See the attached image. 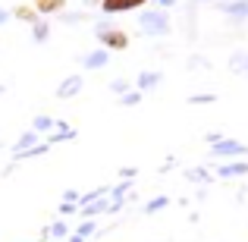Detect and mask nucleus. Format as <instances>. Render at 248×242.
<instances>
[{
	"instance_id": "obj_28",
	"label": "nucleus",
	"mask_w": 248,
	"mask_h": 242,
	"mask_svg": "<svg viewBox=\"0 0 248 242\" xmlns=\"http://www.w3.org/2000/svg\"><path fill=\"white\" fill-rule=\"evenodd\" d=\"M10 16H13L10 10H0V25H3V22H6V19H10Z\"/></svg>"
},
{
	"instance_id": "obj_22",
	"label": "nucleus",
	"mask_w": 248,
	"mask_h": 242,
	"mask_svg": "<svg viewBox=\"0 0 248 242\" xmlns=\"http://www.w3.org/2000/svg\"><path fill=\"white\" fill-rule=\"evenodd\" d=\"M120 101H123V104H126V107H135V104H139V101H141V91H126V95H123V97H120Z\"/></svg>"
},
{
	"instance_id": "obj_29",
	"label": "nucleus",
	"mask_w": 248,
	"mask_h": 242,
	"mask_svg": "<svg viewBox=\"0 0 248 242\" xmlns=\"http://www.w3.org/2000/svg\"><path fill=\"white\" fill-rule=\"evenodd\" d=\"M85 6H101V0H82Z\"/></svg>"
},
{
	"instance_id": "obj_15",
	"label": "nucleus",
	"mask_w": 248,
	"mask_h": 242,
	"mask_svg": "<svg viewBox=\"0 0 248 242\" xmlns=\"http://www.w3.org/2000/svg\"><path fill=\"white\" fill-rule=\"evenodd\" d=\"M47 38H50V25L38 19V22L31 25V41H35V44H44V41H47Z\"/></svg>"
},
{
	"instance_id": "obj_2",
	"label": "nucleus",
	"mask_w": 248,
	"mask_h": 242,
	"mask_svg": "<svg viewBox=\"0 0 248 242\" xmlns=\"http://www.w3.org/2000/svg\"><path fill=\"white\" fill-rule=\"evenodd\" d=\"M211 154L214 158H220V161H226V158H242V154H248V145L245 142H236V139H220L217 145H211Z\"/></svg>"
},
{
	"instance_id": "obj_3",
	"label": "nucleus",
	"mask_w": 248,
	"mask_h": 242,
	"mask_svg": "<svg viewBox=\"0 0 248 242\" xmlns=\"http://www.w3.org/2000/svg\"><path fill=\"white\" fill-rule=\"evenodd\" d=\"M97 41H101V48L110 54V50H126L132 38H129L123 29H107V32H97Z\"/></svg>"
},
{
	"instance_id": "obj_8",
	"label": "nucleus",
	"mask_w": 248,
	"mask_h": 242,
	"mask_svg": "<svg viewBox=\"0 0 248 242\" xmlns=\"http://www.w3.org/2000/svg\"><path fill=\"white\" fill-rule=\"evenodd\" d=\"M82 91V76H66L60 85H57V91L54 95L60 97V101H66V97H76Z\"/></svg>"
},
{
	"instance_id": "obj_6",
	"label": "nucleus",
	"mask_w": 248,
	"mask_h": 242,
	"mask_svg": "<svg viewBox=\"0 0 248 242\" xmlns=\"http://www.w3.org/2000/svg\"><path fill=\"white\" fill-rule=\"evenodd\" d=\"M160 82H164V73H157V69H141L139 79H135V91L145 95V91H154Z\"/></svg>"
},
{
	"instance_id": "obj_13",
	"label": "nucleus",
	"mask_w": 248,
	"mask_h": 242,
	"mask_svg": "<svg viewBox=\"0 0 248 242\" xmlns=\"http://www.w3.org/2000/svg\"><path fill=\"white\" fill-rule=\"evenodd\" d=\"M38 142H41V135H38L35 129H29V132H22V139L16 142V148H13V154H16V158H19V154H22V151H29V148H35Z\"/></svg>"
},
{
	"instance_id": "obj_12",
	"label": "nucleus",
	"mask_w": 248,
	"mask_h": 242,
	"mask_svg": "<svg viewBox=\"0 0 248 242\" xmlns=\"http://www.w3.org/2000/svg\"><path fill=\"white\" fill-rule=\"evenodd\" d=\"M248 173V161H232V163H220L217 176L220 179H230V176H245Z\"/></svg>"
},
{
	"instance_id": "obj_21",
	"label": "nucleus",
	"mask_w": 248,
	"mask_h": 242,
	"mask_svg": "<svg viewBox=\"0 0 248 242\" xmlns=\"http://www.w3.org/2000/svg\"><path fill=\"white\" fill-rule=\"evenodd\" d=\"M47 230H50V236H66V233H69V224H66V220H57V224H50L47 226Z\"/></svg>"
},
{
	"instance_id": "obj_5",
	"label": "nucleus",
	"mask_w": 248,
	"mask_h": 242,
	"mask_svg": "<svg viewBox=\"0 0 248 242\" xmlns=\"http://www.w3.org/2000/svg\"><path fill=\"white\" fill-rule=\"evenodd\" d=\"M217 10L223 13L232 25H239V22H245V19H248V0H226V3L217 6Z\"/></svg>"
},
{
	"instance_id": "obj_26",
	"label": "nucleus",
	"mask_w": 248,
	"mask_h": 242,
	"mask_svg": "<svg viewBox=\"0 0 248 242\" xmlns=\"http://www.w3.org/2000/svg\"><path fill=\"white\" fill-rule=\"evenodd\" d=\"M220 139H223V132H207V145H217Z\"/></svg>"
},
{
	"instance_id": "obj_16",
	"label": "nucleus",
	"mask_w": 248,
	"mask_h": 242,
	"mask_svg": "<svg viewBox=\"0 0 248 242\" xmlns=\"http://www.w3.org/2000/svg\"><path fill=\"white\" fill-rule=\"evenodd\" d=\"M54 126H57V120H50V116H44V113H38L35 120H31V129H35L38 135H41V132H50Z\"/></svg>"
},
{
	"instance_id": "obj_1",
	"label": "nucleus",
	"mask_w": 248,
	"mask_h": 242,
	"mask_svg": "<svg viewBox=\"0 0 248 242\" xmlns=\"http://www.w3.org/2000/svg\"><path fill=\"white\" fill-rule=\"evenodd\" d=\"M139 25H141V32H145L148 38H167L170 29H173L167 10H145L139 16Z\"/></svg>"
},
{
	"instance_id": "obj_11",
	"label": "nucleus",
	"mask_w": 248,
	"mask_h": 242,
	"mask_svg": "<svg viewBox=\"0 0 248 242\" xmlns=\"http://www.w3.org/2000/svg\"><path fill=\"white\" fill-rule=\"evenodd\" d=\"M35 13L38 16H50V13H57V16H60L63 10H66V0H35Z\"/></svg>"
},
{
	"instance_id": "obj_10",
	"label": "nucleus",
	"mask_w": 248,
	"mask_h": 242,
	"mask_svg": "<svg viewBox=\"0 0 248 242\" xmlns=\"http://www.w3.org/2000/svg\"><path fill=\"white\" fill-rule=\"evenodd\" d=\"M104 211H110L107 195H104V198H94V201H88V205H82V208H79V214H82L85 220H94V214H104Z\"/></svg>"
},
{
	"instance_id": "obj_25",
	"label": "nucleus",
	"mask_w": 248,
	"mask_h": 242,
	"mask_svg": "<svg viewBox=\"0 0 248 242\" xmlns=\"http://www.w3.org/2000/svg\"><path fill=\"white\" fill-rule=\"evenodd\" d=\"M60 19H63V22H82L85 13H60Z\"/></svg>"
},
{
	"instance_id": "obj_27",
	"label": "nucleus",
	"mask_w": 248,
	"mask_h": 242,
	"mask_svg": "<svg viewBox=\"0 0 248 242\" xmlns=\"http://www.w3.org/2000/svg\"><path fill=\"white\" fill-rule=\"evenodd\" d=\"M157 6H160V10H173L176 0H157Z\"/></svg>"
},
{
	"instance_id": "obj_23",
	"label": "nucleus",
	"mask_w": 248,
	"mask_h": 242,
	"mask_svg": "<svg viewBox=\"0 0 248 242\" xmlns=\"http://www.w3.org/2000/svg\"><path fill=\"white\" fill-rule=\"evenodd\" d=\"M79 211V205H73V201H63L60 208H57V214H60V217H69V214H76Z\"/></svg>"
},
{
	"instance_id": "obj_24",
	"label": "nucleus",
	"mask_w": 248,
	"mask_h": 242,
	"mask_svg": "<svg viewBox=\"0 0 248 242\" xmlns=\"http://www.w3.org/2000/svg\"><path fill=\"white\" fill-rule=\"evenodd\" d=\"M188 104H214V95H192Z\"/></svg>"
},
{
	"instance_id": "obj_4",
	"label": "nucleus",
	"mask_w": 248,
	"mask_h": 242,
	"mask_svg": "<svg viewBox=\"0 0 248 242\" xmlns=\"http://www.w3.org/2000/svg\"><path fill=\"white\" fill-rule=\"evenodd\" d=\"M145 3L148 0H101V13L104 16H123V13H132Z\"/></svg>"
},
{
	"instance_id": "obj_17",
	"label": "nucleus",
	"mask_w": 248,
	"mask_h": 242,
	"mask_svg": "<svg viewBox=\"0 0 248 242\" xmlns=\"http://www.w3.org/2000/svg\"><path fill=\"white\" fill-rule=\"evenodd\" d=\"M186 179L188 182H211V173H207L204 167H188L186 170Z\"/></svg>"
},
{
	"instance_id": "obj_14",
	"label": "nucleus",
	"mask_w": 248,
	"mask_h": 242,
	"mask_svg": "<svg viewBox=\"0 0 248 242\" xmlns=\"http://www.w3.org/2000/svg\"><path fill=\"white\" fill-rule=\"evenodd\" d=\"M13 16H16L19 22H29V25H35L38 19H41V16L35 13V6H13Z\"/></svg>"
},
{
	"instance_id": "obj_7",
	"label": "nucleus",
	"mask_w": 248,
	"mask_h": 242,
	"mask_svg": "<svg viewBox=\"0 0 248 242\" xmlns=\"http://www.w3.org/2000/svg\"><path fill=\"white\" fill-rule=\"evenodd\" d=\"M226 69H230L232 76H239V79H245L248 76V50H232L230 54V60H226Z\"/></svg>"
},
{
	"instance_id": "obj_30",
	"label": "nucleus",
	"mask_w": 248,
	"mask_h": 242,
	"mask_svg": "<svg viewBox=\"0 0 248 242\" xmlns=\"http://www.w3.org/2000/svg\"><path fill=\"white\" fill-rule=\"evenodd\" d=\"M192 3H207V0H192ZM220 3H226V0H220Z\"/></svg>"
},
{
	"instance_id": "obj_31",
	"label": "nucleus",
	"mask_w": 248,
	"mask_h": 242,
	"mask_svg": "<svg viewBox=\"0 0 248 242\" xmlns=\"http://www.w3.org/2000/svg\"><path fill=\"white\" fill-rule=\"evenodd\" d=\"M0 95H3V85H0Z\"/></svg>"
},
{
	"instance_id": "obj_18",
	"label": "nucleus",
	"mask_w": 248,
	"mask_h": 242,
	"mask_svg": "<svg viewBox=\"0 0 248 242\" xmlns=\"http://www.w3.org/2000/svg\"><path fill=\"white\" fill-rule=\"evenodd\" d=\"M186 69H188V73H195V69H211V63H207V57L192 54V57H188V63H186Z\"/></svg>"
},
{
	"instance_id": "obj_20",
	"label": "nucleus",
	"mask_w": 248,
	"mask_h": 242,
	"mask_svg": "<svg viewBox=\"0 0 248 242\" xmlns=\"http://www.w3.org/2000/svg\"><path fill=\"white\" fill-rule=\"evenodd\" d=\"M129 85H132V82H129V79H123V76H120V79H113V82H110V91H113V95H126V91H129Z\"/></svg>"
},
{
	"instance_id": "obj_9",
	"label": "nucleus",
	"mask_w": 248,
	"mask_h": 242,
	"mask_svg": "<svg viewBox=\"0 0 248 242\" xmlns=\"http://www.w3.org/2000/svg\"><path fill=\"white\" fill-rule=\"evenodd\" d=\"M110 63V54L104 48L97 50H88V54H82V69H104Z\"/></svg>"
},
{
	"instance_id": "obj_19",
	"label": "nucleus",
	"mask_w": 248,
	"mask_h": 242,
	"mask_svg": "<svg viewBox=\"0 0 248 242\" xmlns=\"http://www.w3.org/2000/svg\"><path fill=\"white\" fill-rule=\"evenodd\" d=\"M167 205H170V198H167V195H157V198H151V201L145 205V214H157L160 208H167Z\"/></svg>"
}]
</instances>
